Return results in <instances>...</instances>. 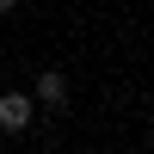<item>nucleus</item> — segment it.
<instances>
[{"mask_svg":"<svg viewBox=\"0 0 154 154\" xmlns=\"http://www.w3.org/2000/svg\"><path fill=\"white\" fill-rule=\"evenodd\" d=\"M12 6H19V0H0V12H12Z\"/></svg>","mask_w":154,"mask_h":154,"instance_id":"7ed1b4c3","label":"nucleus"},{"mask_svg":"<svg viewBox=\"0 0 154 154\" xmlns=\"http://www.w3.org/2000/svg\"><path fill=\"white\" fill-rule=\"evenodd\" d=\"M31 99H37V111H62V105H68V74H62V68H43L31 80Z\"/></svg>","mask_w":154,"mask_h":154,"instance_id":"f03ea898","label":"nucleus"},{"mask_svg":"<svg viewBox=\"0 0 154 154\" xmlns=\"http://www.w3.org/2000/svg\"><path fill=\"white\" fill-rule=\"evenodd\" d=\"M31 117H37V99L31 93H0V130H6V136L31 130Z\"/></svg>","mask_w":154,"mask_h":154,"instance_id":"f257e3e1","label":"nucleus"}]
</instances>
